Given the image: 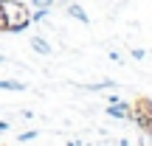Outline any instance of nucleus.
<instances>
[{"label": "nucleus", "instance_id": "1", "mask_svg": "<svg viewBox=\"0 0 152 146\" xmlns=\"http://www.w3.org/2000/svg\"><path fill=\"white\" fill-rule=\"evenodd\" d=\"M31 25V9L20 0H0V31L20 34Z\"/></svg>", "mask_w": 152, "mask_h": 146}, {"label": "nucleus", "instance_id": "2", "mask_svg": "<svg viewBox=\"0 0 152 146\" xmlns=\"http://www.w3.org/2000/svg\"><path fill=\"white\" fill-rule=\"evenodd\" d=\"M147 138H152V101L149 98H138L135 104H130V118Z\"/></svg>", "mask_w": 152, "mask_h": 146}, {"label": "nucleus", "instance_id": "3", "mask_svg": "<svg viewBox=\"0 0 152 146\" xmlns=\"http://www.w3.org/2000/svg\"><path fill=\"white\" fill-rule=\"evenodd\" d=\"M107 115H110V118H118V121L130 118V104H127V101H115V104H107Z\"/></svg>", "mask_w": 152, "mask_h": 146}, {"label": "nucleus", "instance_id": "4", "mask_svg": "<svg viewBox=\"0 0 152 146\" xmlns=\"http://www.w3.org/2000/svg\"><path fill=\"white\" fill-rule=\"evenodd\" d=\"M65 14H68V17H73V20H79V23H90V17H87V11L82 9V6L76 3V0H71V3L65 6Z\"/></svg>", "mask_w": 152, "mask_h": 146}, {"label": "nucleus", "instance_id": "5", "mask_svg": "<svg viewBox=\"0 0 152 146\" xmlns=\"http://www.w3.org/2000/svg\"><path fill=\"white\" fill-rule=\"evenodd\" d=\"M31 51H34V54H39V56H48L51 54V45L45 42L42 37H31Z\"/></svg>", "mask_w": 152, "mask_h": 146}, {"label": "nucleus", "instance_id": "6", "mask_svg": "<svg viewBox=\"0 0 152 146\" xmlns=\"http://www.w3.org/2000/svg\"><path fill=\"white\" fill-rule=\"evenodd\" d=\"M0 90H14V93H23L28 90L26 81H17V79H0Z\"/></svg>", "mask_w": 152, "mask_h": 146}, {"label": "nucleus", "instance_id": "7", "mask_svg": "<svg viewBox=\"0 0 152 146\" xmlns=\"http://www.w3.org/2000/svg\"><path fill=\"white\" fill-rule=\"evenodd\" d=\"M107 87H115V81H113V79H104V81H99V84H85V90L99 93V90H107Z\"/></svg>", "mask_w": 152, "mask_h": 146}, {"label": "nucleus", "instance_id": "8", "mask_svg": "<svg viewBox=\"0 0 152 146\" xmlns=\"http://www.w3.org/2000/svg\"><path fill=\"white\" fill-rule=\"evenodd\" d=\"M48 14H51V9H37V11H31V23H42V20H48Z\"/></svg>", "mask_w": 152, "mask_h": 146}, {"label": "nucleus", "instance_id": "9", "mask_svg": "<svg viewBox=\"0 0 152 146\" xmlns=\"http://www.w3.org/2000/svg\"><path fill=\"white\" fill-rule=\"evenodd\" d=\"M37 135H39L37 129H28V132H23V135H17V141H20V143H31Z\"/></svg>", "mask_w": 152, "mask_h": 146}, {"label": "nucleus", "instance_id": "10", "mask_svg": "<svg viewBox=\"0 0 152 146\" xmlns=\"http://www.w3.org/2000/svg\"><path fill=\"white\" fill-rule=\"evenodd\" d=\"M34 9H54V0H31Z\"/></svg>", "mask_w": 152, "mask_h": 146}, {"label": "nucleus", "instance_id": "11", "mask_svg": "<svg viewBox=\"0 0 152 146\" xmlns=\"http://www.w3.org/2000/svg\"><path fill=\"white\" fill-rule=\"evenodd\" d=\"M144 56H147L144 48H132V59H144Z\"/></svg>", "mask_w": 152, "mask_h": 146}, {"label": "nucleus", "instance_id": "12", "mask_svg": "<svg viewBox=\"0 0 152 146\" xmlns=\"http://www.w3.org/2000/svg\"><path fill=\"white\" fill-rule=\"evenodd\" d=\"M0 132H9V121H0Z\"/></svg>", "mask_w": 152, "mask_h": 146}, {"label": "nucleus", "instance_id": "13", "mask_svg": "<svg viewBox=\"0 0 152 146\" xmlns=\"http://www.w3.org/2000/svg\"><path fill=\"white\" fill-rule=\"evenodd\" d=\"M71 0H54V6H68Z\"/></svg>", "mask_w": 152, "mask_h": 146}, {"label": "nucleus", "instance_id": "14", "mask_svg": "<svg viewBox=\"0 0 152 146\" xmlns=\"http://www.w3.org/2000/svg\"><path fill=\"white\" fill-rule=\"evenodd\" d=\"M68 146H82V141H68Z\"/></svg>", "mask_w": 152, "mask_h": 146}, {"label": "nucleus", "instance_id": "15", "mask_svg": "<svg viewBox=\"0 0 152 146\" xmlns=\"http://www.w3.org/2000/svg\"><path fill=\"white\" fill-rule=\"evenodd\" d=\"M3 62H6V56H3V54H0V65H3Z\"/></svg>", "mask_w": 152, "mask_h": 146}]
</instances>
